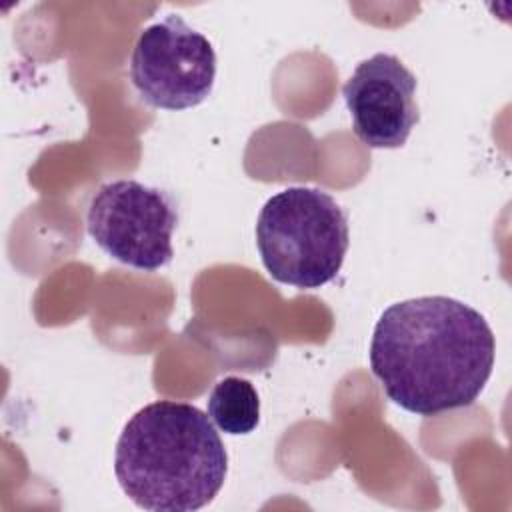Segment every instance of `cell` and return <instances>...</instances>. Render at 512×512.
Segmentation results:
<instances>
[{"label":"cell","instance_id":"1","mask_svg":"<svg viewBox=\"0 0 512 512\" xmlns=\"http://www.w3.org/2000/svg\"><path fill=\"white\" fill-rule=\"evenodd\" d=\"M496 354L486 318L448 296H418L388 306L370 342V368L400 408L434 416L474 404Z\"/></svg>","mask_w":512,"mask_h":512},{"label":"cell","instance_id":"2","mask_svg":"<svg viewBox=\"0 0 512 512\" xmlns=\"http://www.w3.org/2000/svg\"><path fill=\"white\" fill-rule=\"evenodd\" d=\"M226 472L228 454L214 422L188 402L146 404L116 442V480L144 510H200L216 498Z\"/></svg>","mask_w":512,"mask_h":512},{"label":"cell","instance_id":"3","mask_svg":"<svg viewBox=\"0 0 512 512\" xmlns=\"http://www.w3.org/2000/svg\"><path fill=\"white\" fill-rule=\"evenodd\" d=\"M348 244V216L324 190L290 186L270 196L258 214L256 246L276 282L304 290L328 284Z\"/></svg>","mask_w":512,"mask_h":512},{"label":"cell","instance_id":"4","mask_svg":"<svg viewBox=\"0 0 512 512\" xmlns=\"http://www.w3.org/2000/svg\"><path fill=\"white\" fill-rule=\"evenodd\" d=\"M176 224L174 198L138 180L102 184L86 212V230L108 256L148 272L172 260Z\"/></svg>","mask_w":512,"mask_h":512},{"label":"cell","instance_id":"5","mask_svg":"<svg viewBox=\"0 0 512 512\" xmlns=\"http://www.w3.org/2000/svg\"><path fill=\"white\" fill-rule=\"evenodd\" d=\"M216 54L210 40L180 16L146 26L132 48L130 80L140 98L162 110L198 106L212 92Z\"/></svg>","mask_w":512,"mask_h":512},{"label":"cell","instance_id":"6","mask_svg":"<svg viewBox=\"0 0 512 512\" xmlns=\"http://www.w3.org/2000/svg\"><path fill=\"white\" fill-rule=\"evenodd\" d=\"M342 96L354 134L368 148H400L420 120L416 76L392 54L378 52L362 60Z\"/></svg>","mask_w":512,"mask_h":512},{"label":"cell","instance_id":"7","mask_svg":"<svg viewBox=\"0 0 512 512\" xmlns=\"http://www.w3.org/2000/svg\"><path fill=\"white\" fill-rule=\"evenodd\" d=\"M208 416L226 434H250L260 420L256 388L240 376L218 380L208 396Z\"/></svg>","mask_w":512,"mask_h":512}]
</instances>
